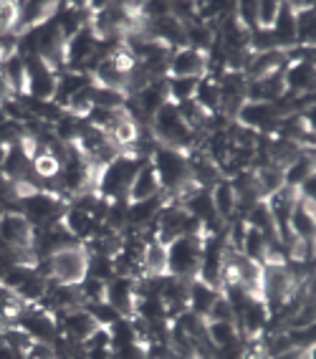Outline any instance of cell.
Segmentation results:
<instances>
[{
	"mask_svg": "<svg viewBox=\"0 0 316 359\" xmlns=\"http://www.w3.org/2000/svg\"><path fill=\"white\" fill-rule=\"evenodd\" d=\"M149 162L155 167L157 180H160V190L162 195L172 203H180L182 198L198 190V185L193 182V172H190V160H187V152L180 149H170L155 144L152 152H149Z\"/></svg>",
	"mask_w": 316,
	"mask_h": 359,
	"instance_id": "1",
	"label": "cell"
},
{
	"mask_svg": "<svg viewBox=\"0 0 316 359\" xmlns=\"http://www.w3.org/2000/svg\"><path fill=\"white\" fill-rule=\"evenodd\" d=\"M149 157L135 152H119L114 160L102 165L94 177V193L104 200H119L130 195V187L135 182L137 172L142 170V165Z\"/></svg>",
	"mask_w": 316,
	"mask_h": 359,
	"instance_id": "2",
	"label": "cell"
},
{
	"mask_svg": "<svg viewBox=\"0 0 316 359\" xmlns=\"http://www.w3.org/2000/svg\"><path fill=\"white\" fill-rule=\"evenodd\" d=\"M13 210L20 212L36 231H46V228H53L64 220L66 210H69V200L53 190H36L33 187V190L20 195Z\"/></svg>",
	"mask_w": 316,
	"mask_h": 359,
	"instance_id": "3",
	"label": "cell"
},
{
	"mask_svg": "<svg viewBox=\"0 0 316 359\" xmlns=\"http://www.w3.org/2000/svg\"><path fill=\"white\" fill-rule=\"evenodd\" d=\"M149 132L155 137V144H162V147L180 149V152H190L193 147H198V135L185 122L180 107L174 102H167L149 119Z\"/></svg>",
	"mask_w": 316,
	"mask_h": 359,
	"instance_id": "4",
	"label": "cell"
},
{
	"mask_svg": "<svg viewBox=\"0 0 316 359\" xmlns=\"http://www.w3.org/2000/svg\"><path fill=\"white\" fill-rule=\"evenodd\" d=\"M202 250H205V236H180L165 243L167 253V273L177 278H198L202 266Z\"/></svg>",
	"mask_w": 316,
	"mask_h": 359,
	"instance_id": "5",
	"label": "cell"
},
{
	"mask_svg": "<svg viewBox=\"0 0 316 359\" xmlns=\"http://www.w3.org/2000/svg\"><path fill=\"white\" fill-rule=\"evenodd\" d=\"M41 271L56 283H81L86 278V266H89V253L84 245H71L48 256L43 263H39Z\"/></svg>",
	"mask_w": 316,
	"mask_h": 359,
	"instance_id": "6",
	"label": "cell"
},
{
	"mask_svg": "<svg viewBox=\"0 0 316 359\" xmlns=\"http://www.w3.org/2000/svg\"><path fill=\"white\" fill-rule=\"evenodd\" d=\"M23 69H26V86L20 97H31L39 102H53L58 86V74L51 64H46L39 56H23Z\"/></svg>",
	"mask_w": 316,
	"mask_h": 359,
	"instance_id": "7",
	"label": "cell"
},
{
	"mask_svg": "<svg viewBox=\"0 0 316 359\" xmlns=\"http://www.w3.org/2000/svg\"><path fill=\"white\" fill-rule=\"evenodd\" d=\"M15 327H20L23 332L31 337L33 341H43V344H56L61 332H58L56 316L43 309L41 304H23L18 314L13 319Z\"/></svg>",
	"mask_w": 316,
	"mask_h": 359,
	"instance_id": "8",
	"label": "cell"
},
{
	"mask_svg": "<svg viewBox=\"0 0 316 359\" xmlns=\"http://www.w3.org/2000/svg\"><path fill=\"white\" fill-rule=\"evenodd\" d=\"M281 119H284V111H281L278 102H245L233 122L251 129L259 137H273Z\"/></svg>",
	"mask_w": 316,
	"mask_h": 359,
	"instance_id": "9",
	"label": "cell"
},
{
	"mask_svg": "<svg viewBox=\"0 0 316 359\" xmlns=\"http://www.w3.org/2000/svg\"><path fill=\"white\" fill-rule=\"evenodd\" d=\"M210 74V56L202 51H195V48H174L170 53V66H167V76L172 79H202Z\"/></svg>",
	"mask_w": 316,
	"mask_h": 359,
	"instance_id": "10",
	"label": "cell"
},
{
	"mask_svg": "<svg viewBox=\"0 0 316 359\" xmlns=\"http://www.w3.org/2000/svg\"><path fill=\"white\" fill-rule=\"evenodd\" d=\"M53 316H56V324H58V332H61V337L76 341V344L86 341L91 334L99 329L97 319H94V316H91L84 306H81V309H69V311H56Z\"/></svg>",
	"mask_w": 316,
	"mask_h": 359,
	"instance_id": "11",
	"label": "cell"
},
{
	"mask_svg": "<svg viewBox=\"0 0 316 359\" xmlns=\"http://www.w3.org/2000/svg\"><path fill=\"white\" fill-rule=\"evenodd\" d=\"M0 241H6L8 245L20 250L33 253V241H36V228L28 223L20 212L15 210H3L0 218Z\"/></svg>",
	"mask_w": 316,
	"mask_h": 359,
	"instance_id": "12",
	"label": "cell"
},
{
	"mask_svg": "<svg viewBox=\"0 0 316 359\" xmlns=\"http://www.w3.org/2000/svg\"><path fill=\"white\" fill-rule=\"evenodd\" d=\"M268 321H271V311H268V306H266L261 296H253L251 302L245 304L243 311L235 316V324H238L245 339H259L261 334L266 332V327H268Z\"/></svg>",
	"mask_w": 316,
	"mask_h": 359,
	"instance_id": "13",
	"label": "cell"
},
{
	"mask_svg": "<svg viewBox=\"0 0 316 359\" xmlns=\"http://www.w3.org/2000/svg\"><path fill=\"white\" fill-rule=\"evenodd\" d=\"M104 302L114 306L122 316H135L137 302V278L114 276L104 286Z\"/></svg>",
	"mask_w": 316,
	"mask_h": 359,
	"instance_id": "14",
	"label": "cell"
},
{
	"mask_svg": "<svg viewBox=\"0 0 316 359\" xmlns=\"http://www.w3.org/2000/svg\"><path fill=\"white\" fill-rule=\"evenodd\" d=\"M61 225H64L66 231L71 233V236L76 238L81 245H84L86 241H91V238L99 233V228H102V223H99V220L94 218L91 212L78 210V208H74V205H69V210H66Z\"/></svg>",
	"mask_w": 316,
	"mask_h": 359,
	"instance_id": "15",
	"label": "cell"
},
{
	"mask_svg": "<svg viewBox=\"0 0 316 359\" xmlns=\"http://www.w3.org/2000/svg\"><path fill=\"white\" fill-rule=\"evenodd\" d=\"M271 33L281 51L296 48V13H294V6H291V3H281L278 15L271 26Z\"/></svg>",
	"mask_w": 316,
	"mask_h": 359,
	"instance_id": "16",
	"label": "cell"
},
{
	"mask_svg": "<svg viewBox=\"0 0 316 359\" xmlns=\"http://www.w3.org/2000/svg\"><path fill=\"white\" fill-rule=\"evenodd\" d=\"M289 233L294 241H314L316 236V218H314V203L296 200V205L291 210Z\"/></svg>",
	"mask_w": 316,
	"mask_h": 359,
	"instance_id": "17",
	"label": "cell"
},
{
	"mask_svg": "<svg viewBox=\"0 0 316 359\" xmlns=\"http://www.w3.org/2000/svg\"><path fill=\"white\" fill-rule=\"evenodd\" d=\"M220 296V291L210 283H205L202 278H190V289H187V311L207 319L210 309H213L215 299Z\"/></svg>",
	"mask_w": 316,
	"mask_h": 359,
	"instance_id": "18",
	"label": "cell"
},
{
	"mask_svg": "<svg viewBox=\"0 0 316 359\" xmlns=\"http://www.w3.org/2000/svg\"><path fill=\"white\" fill-rule=\"evenodd\" d=\"M210 198H213L215 212H218V218L223 223H228V220L238 215V195H235L231 177H220L213 185V190H210Z\"/></svg>",
	"mask_w": 316,
	"mask_h": 359,
	"instance_id": "19",
	"label": "cell"
},
{
	"mask_svg": "<svg viewBox=\"0 0 316 359\" xmlns=\"http://www.w3.org/2000/svg\"><path fill=\"white\" fill-rule=\"evenodd\" d=\"M58 3H18V20H15V36L28 28H36L41 23H46L48 18H53Z\"/></svg>",
	"mask_w": 316,
	"mask_h": 359,
	"instance_id": "20",
	"label": "cell"
},
{
	"mask_svg": "<svg viewBox=\"0 0 316 359\" xmlns=\"http://www.w3.org/2000/svg\"><path fill=\"white\" fill-rule=\"evenodd\" d=\"M296 13V48H314V33H316V13L314 0L306 3H291Z\"/></svg>",
	"mask_w": 316,
	"mask_h": 359,
	"instance_id": "21",
	"label": "cell"
},
{
	"mask_svg": "<svg viewBox=\"0 0 316 359\" xmlns=\"http://www.w3.org/2000/svg\"><path fill=\"white\" fill-rule=\"evenodd\" d=\"M193 102L205 111L207 116H223L220 114V86H218V79L215 76H202L198 81V89H195V97Z\"/></svg>",
	"mask_w": 316,
	"mask_h": 359,
	"instance_id": "22",
	"label": "cell"
},
{
	"mask_svg": "<svg viewBox=\"0 0 316 359\" xmlns=\"http://www.w3.org/2000/svg\"><path fill=\"white\" fill-rule=\"evenodd\" d=\"M109 332V344L111 349H122V346L139 344L142 341V334H139V324H137L135 316H122L119 321H114L111 327H107Z\"/></svg>",
	"mask_w": 316,
	"mask_h": 359,
	"instance_id": "23",
	"label": "cell"
},
{
	"mask_svg": "<svg viewBox=\"0 0 316 359\" xmlns=\"http://www.w3.org/2000/svg\"><path fill=\"white\" fill-rule=\"evenodd\" d=\"M155 195H162L160 180H157V172H155V167H152V162L147 160L142 165V170L137 172L127 200H147V198H155Z\"/></svg>",
	"mask_w": 316,
	"mask_h": 359,
	"instance_id": "24",
	"label": "cell"
},
{
	"mask_svg": "<svg viewBox=\"0 0 316 359\" xmlns=\"http://www.w3.org/2000/svg\"><path fill=\"white\" fill-rule=\"evenodd\" d=\"M240 334L235 321H205V339L207 344H213V349H223V346L238 341Z\"/></svg>",
	"mask_w": 316,
	"mask_h": 359,
	"instance_id": "25",
	"label": "cell"
},
{
	"mask_svg": "<svg viewBox=\"0 0 316 359\" xmlns=\"http://www.w3.org/2000/svg\"><path fill=\"white\" fill-rule=\"evenodd\" d=\"M162 273H167V253H165V243L152 238L144 248V276H162Z\"/></svg>",
	"mask_w": 316,
	"mask_h": 359,
	"instance_id": "26",
	"label": "cell"
},
{
	"mask_svg": "<svg viewBox=\"0 0 316 359\" xmlns=\"http://www.w3.org/2000/svg\"><path fill=\"white\" fill-rule=\"evenodd\" d=\"M198 81H200V79H172V76H167V94H170V102H174V104L190 102V99L195 97Z\"/></svg>",
	"mask_w": 316,
	"mask_h": 359,
	"instance_id": "27",
	"label": "cell"
},
{
	"mask_svg": "<svg viewBox=\"0 0 316 359\" xmlns=\"http://www.w3.org/2000/svg\"><path fill=\"white\" fill-rule=\"evenodd\" d=\"M116 276L114 258L104 256H89V266H86V278H97V281L109 283Z\"/></svg>",
	"mask_w": 316,
	"mask_h": 359,
	"instance_id": "28",
	"label": "cell"
},
{
	"mask_svg": "<svg viewBox=\"0 0 316 359\" xmlns=\"http://www.w3.org/2000/svg\"><path fill=\"white\" fill-rule=\"evenodd\" d=\"M84 309L97 319L99 327H111L114 321L122 319V314H119L114 306H109L107 302H89V304H84Z\"/></svg>",
	"mask_w": 316,
	"mask_h": 359,
	"instance_id": "29",
	"label": "cell"
},
{
	"mask_svg": "<svg viewBox=\"0 0 316 359\" xmlns=\"http://www.w3.org/2000/svg\"><path fill=\"white\" fill-rule=\"evenodd\" d=\"M278 8H281V3L278 0H266V3H259V28H268L273 26V20H276L278 15Z\"/></svg>",
	"mask_w": 316,
	"mask_h": 359,
	"instance_id": "30",
	"label": "cell"
},
{
	"mask_svg": "<svg viewBox=\"0 0 316 359\" xmlns=\"http://www.w3.org/2000/svg\"><path fill=\"white\" fill-rule=\"evenodd\" d=\"M111 359H147V344L139 341V344L122 346V349H111Z\"/></svg>",
	"mask_w": 316,
	"mask_h": 359,
	"instance_id": "31",
	"label": "cell"
},
{
	"mask_svg": "<svg viewBox=\"0 0 316 359\" xmlns=\"http://www.w3.org/2000/svg\"><path fill=\"white\" fill-rule=\"evenodd\" d=\"M23 359H58L56 349L51 344H43V341H33L31 349L23 354Z\"/></svg>",
	"mask_w": 316,
	"mask_h": 359,
	"instance_id": "32",
	"label": "cell"
},
{
	"mask_svg": "<svg viewBox=\"0 0 316 359\" xmlns=\"http://www.w3.org/2000/svg\"><path fill=\"white\" fill-rule=\"evenodd\" d=\"M84 359H111V349H84Z\"/></svg>",
	"mask_w": 316,
	"mask_h": 359,
	"instance_id": "33",
	"label": "cell"
},
{
	"mask_svg": "<svg viewBox=\"0 0 316 359\" xmlns=\"http://www.w3.org/2000/svg\"><path fill=\"white\" fill-rule=\"evenodd\" d=\"M0 359H23V354L15 352V349H11L6 341H0Z\"/></svg>",
	"mask_w": 316,
	"mask_h": 359,
	"instance_id": "34",
	"label": "cell"
},
{
	"mask_svg": "<svg viewBox=\"0 0 316 359\" xmlns=\"http://www.w3.org/2000/svg\"><path fill=\"white\" fill-rule=\"evenodd\" d=\"M303 352L306 349H289V352L276 354V357H268V359H303Z\"/></svg>",
	"mask_w": 316,
	"mask_h": 359,
	"instance_id": "35",
	"label": "cell"
},
{
	"mask_svg": "<svg viewBox=\"0 0 316 359\" xmlns=\"http://www.w3.org/2000/svg\"><path fill=\"white\" fill-rule=\"evenodd\" d=\"M6 154H8V144H0V175H3V165H6Z\"/></svg>",
	"mask_w": 316,
	"mask_h": 359,
	"instance_id": "36",
	"label": "cell"
},
{
	"mask_svg": "<svg viewBox=\"0 0 316 359\" xmlns=\"http://www.w3.org/2000/svg\"><path fill=\"white\" fill-rule=\"evenodd\" d=\"M0 278H3V271H0Z\"/></svg>",
	"mask_w": 316,
	"mask_h": 359,
	"instance_id": "37",
	"label": "cell"
},
{
	"mask_svg": "<svg viewBox=\"0 0 316 359\" xmlns=\"http://www.w3.org/2000/svg\"><path fill=\"white\" fill-rule=\"evenodd\" d=\"M0 218H3V210H0Z\"/></svg>",
	"mask_w": 316,
	"mask_h": 359,
	"instance_id": "38",
	"label": "cell"
}]
</instances>
